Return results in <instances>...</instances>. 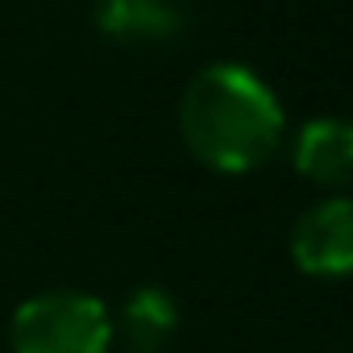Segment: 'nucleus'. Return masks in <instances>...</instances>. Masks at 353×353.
Wrapping results in <instances>:
<instances>
[{
	"instance_id": "6",
	"label": "nucleus",
	"mask_w": 353,
	"mask_h": 353,
	"mask_svg": "<svg viewBox=\"0 0 353 353\" xmlns=\"http://www.w3.org/2000/svg\"><path fill=\"white\" fill-rule=\"evenodd\" d=\"M112 328L125 336L129 353H162V345L179 332V299L158 283H145L125 295Z\"/></svg>"
},
{
	"instance_id": "1",
	"label": "nucleus",
	"mask_w": 353,
	"mask_h": 353,
	"mask_svg": "<svg viewBox=\"0 0 353 353\" xmlns=\"http://www.w3.org/2000/svg\"><path fill=\"white\" fill-rule=\"evenodd\" d=\"M179 137L188 154L216 174H250L287 141L279 92L241 63L200 67L179 100Z\"/></svg>"
},
{
	"instance_id": "3",
	"label": "nucleus",
	"mask_w": 353,
	"mask_h": 353,
	"mask_svg": "<svg viewBox=\"0 0 353 353\" xmlns=\"http://www.w3.org/2000/svg\"><path fill=\"white\" fill-rule=\"evenodd\" d=\"M287 254L307 279H353V196H324L291 225Z\"/></svg>"
},
{
	"instance_id": "2",
	"label": "nucleus",
	"mask_w": 353,
	"mask_h": 353,
	"mask_svg": "<svg viewBox=\"0 0 353 353\" xmlns=\"http://www.w3.org/2000/svg\"><path fill=\"white\" fill-rule=\"evenodd\" d=\"M112 312L100 295L75 287H50L17 303L9 320L13 353H108L112 349Z\"/></svg>"
},
{
	"instance_id": "4",
	"label": "nucleus",
	"mask_w": 353,
	"mask_h": 353,
	"mask_svg": "<svg viewBox=\"0 0 353 353\" xmlns=\"http://www.w3.org/2000/svg\"><path fill=\"white\" fill-rule=\"evenodd\" d=\"M291 162L307 183L324 188L328 196H349L353 192V121L312 117L291 141Z\"/></svg>"
},
{
	"instance_id": "5",
	"label": "nucleus",
	"mask_w": 353,
	"mask_h": 353,
	"mask_svg": "<svg viewBox=\"0 0 353 353\" xmlns=\"http://www.w3.org/2000/svg\"><path fill=\"white\" fill-rule=\"evenodd\" d=\"M96 26L100 34L117 42L150 46V42L179 38L188 26V9H183V0H100Z\"/></svg>"
}]
</instances>
